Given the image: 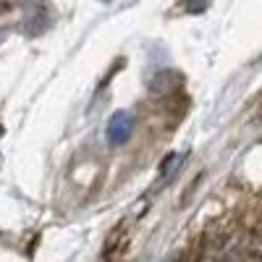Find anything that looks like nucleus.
Segmentation results:
<instances>
[{
    "mask_svg": "<svg viewBox=\"0 0 262 262\" xmlns=\"http://www.w3.org/2000/svg\"><path fill=\"white\" fill-rule=\"evenodd\" d=\"M131 131H134V118L121 111L111 118V123H107V139L113 144H123L131 137Z\"/></svg>",
    "mask_w": 262,
    "mask_h": 262,
    "instance_id": "nucleus-1",
    "label": "nucleus"
},
{
    "mask_svg": "<svg viewBox=\"0 0 262 262\" xmlns=\"http://www.w3.org/2000/svg\"><path fill=\"white\" fill-rule=\"evenodd\" d=\"M181 3H184V8H186L189 13H200V11L207 8L210 0H181Z\"/></svg>",
    "mask_w": 262,
    "mask_h": 262,
    "instance_id": "nucleus-2",
    "label": "nucleus"
},
{
    "mask_svg": "<svg viewBox=\"0 0 262 262\" xmlns=\"http://www.w3.org/2000/svg\"><path fill=\"white\" fill-rule=\"evenodd\" d=\"M170 262H184V259H170Z\"/></svg>",
    "mask_w": 262,
    "mask_h": 262,
    "instance_id": "nucleus-3",
    "label": "nucleus"
}]
</instances>
